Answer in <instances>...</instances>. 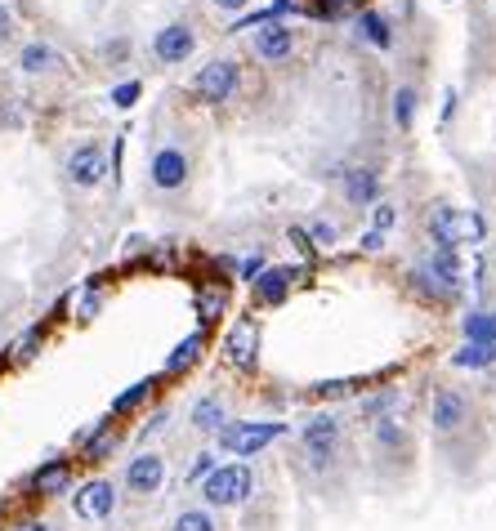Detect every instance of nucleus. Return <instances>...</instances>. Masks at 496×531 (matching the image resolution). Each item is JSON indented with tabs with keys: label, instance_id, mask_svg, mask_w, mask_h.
I'll return each instance as SVG.
<instances>
[{
	"label": "nucleus",
	"instance_id": "48",
	"mask_svg": "<svg viewBox=\"0 0 496 531\" xmlns=\"http://www.w3.org/2000/svg\"><path fill=\"white\" fill-rule=\"evenodd\" d=\"M456 108H461V94H456V90H443V117H438V121H452L456 117Z\"/></svg>",
	"mask_w": 496,
	"mask_h": 531
},
{
	"label": "nucleus",
	"instance_id": "42",
	"mask_svg": "<svg viewBox=\"0 0 496 531\" xmlns=\"http://www.w3.org/2000/svg\"><path fill=\"white\" fill-rule=\"evenodd\" d=\"M269 264V259H264V250H251V255H237V282H246L251 286L255 277H260V268Z\"/></svg>",
	"mask_w": 496,
	"mask_h": 531
},
{
	"label": "nucleus",
	"instance_id": "29",
	"mask_svg": "<svg viewBox=\"0 0 496 531\" xmlns=\"http://www.w3.org/2000/svg\"><path fill=\"white\" fill-rule=\"evenodd\" d=\"M188 420H193L197 433H219L224 420H228V411H224V402H219L215 393H202V398L193 402V415H188Z\"/></svg>",
	"mask_w": 496,
	"mask_h": 531
},
{
	"label": "nucleus",
	"instance_id": "19",
	"mask_svg": "<svg viewBox=\"0 0 496 531\" xmlns=\"http://www.w3.org/2000/svg\"><path fill=\"white\" fill-rule=\"evenodd\" d=\"M371 447H376L380 460H403L412 451V433H407L403 415H389V420L371 424Z\"/></svg>",
	"mask_w": 496,
	"mask_h": 531
},
{
	"label": "nucleus",
	"instance_id": "20",
	"mask_svg": "<svg viewBox=\"0 0 496 531\" xmlns=\"http://www.w3.org/2000/svg\"><path fill=\"white\" fill-rule=\"evenodd\" d=\"M340 192L354 210H371L380 201V170L376 166H354L340 175Z\"/></svg>",
	"mask_w": 496,
	"mask_h": 531
},
{
	"label": "nucleus",
	"instance_id": "41",
	"mask_svg": "<svg viewBox=\"0 0 496 531\" xmlns=\"http://www.w3.org/2000/svg\"><path fill=\"white\" fill-rule=\"evenodd\" d=\"M394 224H398V206L394 201H376V206H371V228H376V233H394Z\"/></svg>",
	"mask_w": 496,
	"mask_h": 531
},
{
	"label": "nucleus",
	"instance_id": "43",
	"mask_svg": "<svg viewBox=\"0 0 496 531\" xmlns=\"http://www.w3.org/2000/svg\"><path fill=\"white\" fill-rule=\"evenodd\" d=\"M161 429H170V407H152L148 411V420H143V429L135 433L139 442H148V438H157Z\"/></svg>",
	"mask_w": 496,
	"mask_h": 531
},
{
	"label": "nucleus",
	"instance_id": "16",
	"mask_svg": "<svg viewBox=\"0 0 496 531\" xmlns=\"http://www.w3.org/2000/svg\"><path fill=\"white\" fill-rule=\"evenodd\" d=\"M206 349H211V340H206V331L197 326V331H188L184 340L175 344V349L166 353V362H161V371H157V380H166V384H175V380H184V375H193L197 366H202V357Z\"/></svg>",
	"mask_w": 496,
	"mask_h": 531
},
{
	"label": "nucleus",
	"instance_id": "46",
	"mask_svg": "<svg viewBox=\"0 0 496 531\" xmlns=\"http://www.w3.org/2000/svg\"><path fill=\"white\" fill-rule=\"evenodd\" d=\"M385 246H389V237H385V233H376V228H367V233L358 237V255H380Z\"/></svg>",
	"mask_w": 496,
	"mask_h": 531
},
{
	"label": "nucleus",
	"instance_id": "51",
	"mask_svg": "<svg viewBox=\"0 0 496 531\" xmlns=\"http://www.w3.org/2000/svg\"><path fill=\"white\" fill-rule=\"evenodd\" d=\"M0 518H5V505H0Z\"/></svg>",
	"mask_w": 496,
	"mask_h": 531
},
{
	"label": "nucleus",
	"instance_id": "38",
	"mask_svg": "<svg viewBox=\"0 0 496 531\" xmlns=\"http://www.w3.org/2000/svg\"><path fill=\"white\" fill-rule=\"evenodd\" d=\"M264 23H278L269 5H260V9H242V14H237L233 23H228V36H237V32H255V27H264Z\"/></svg>",
	"mask_w": 496,
	"mask_h": 531
},
{
	"label": "nucleus",
	"instance_id": "44",
	"mask_svg": "<svg viewBox=\"0 0 496 531\" xmlns=\"http://www.w3.org/2000/svg\"><path fill=\"white\" fill-rule=\"evenodd\" d=\"M152 250V241L143 233H130L126 241H121V255H126V264H143V255Z\"/></svg>",
	"mask_w": 496,
	"mask_h": 531
},
{
	"label": "nucleus",
	"instance_id": "28",
	"mask_svg": "<svg viewBox=\"0 0 496 531\" xmlns=\"http://www.w3.org/2000/svg\"><path fill=\"white\" fill-rule=\"evenodd\" d=\"M447 362H452L456 371H492V366H496V344L465 340V344H456Z\"/></svg>",
	"mask_w": 496,
	"mask_h": 531
},
{
	"label": "nucleus",
	"instance_id": "14",
	"mask_svg": "<svg viewBox=\"0 0 496 531\" xmlns=\"http://www.w3.org/2000/svg\"><path fill=\"white\" fill-rule=\"evenodd\" d=\"M170 478V465L161 451H139V456L126 460V473H121V487L130 491V496H157L161 487H166Z\"/></svg>",
	"mask_w": 496,
	"mask_h": 531
},
{
	"label": "nucleus",
	"instance_id": "2",
	"mask_svg": "<svg viewBox=\"0 0 496 531\" xmlns=\"http://www.w3.org/2000/svg\"><path fill=\"white\" fill-rule=\"evenodd\" d=\"M425 237L434 241V246H479L483 237H488V219L479 215V210H461L452 206V201H434V206L425 210Z\"/></svg>",
	"mask_w": 496,
	"mask_h": 531
},
{
	"label": "nucleus",
	"instance_id": "50",
	"mask_svg": "<svg viewBox=\"0 0 496 531\" xmlns=\"http://www.w3.org/2000/svg\"><path fill=\"white\" fill-rule=\"evenodd\" d=\"M9 531H54V527L45 523V518H18V523L9 527Z\"/></svg>",
	"mask_w": 496,
	"mask_h": 531
},
{
	"label": "nucleus",
	"instance_id": "13",
	"mask_svg": "<svg viewBox=\"0 0 496 531\" xmlns=\"http://www.w3.org/2000/svg\"><path fill=\"white\" fill-rule=\"evenodd\" d=\"M63 175H68L72 188L94 192L103 179H108V148H103L99 139L76 143V148L68 152V161H63Z\"/></svg>",
	"mask_w": 496,
	"mask_h": 531
},
{
	"label": "nucleus",
	"instance_id": "25",
	"mask_svg": "<svg viewBox=\"0 0 496 531\" xmlns=\"http://www.w3.org/2000/svg\"><path fill=\"white\" fill-rule=\"evenodd\" d=\"M157 375H143V380H135V384H126V389L112 398V407H108V415L112 420H126V415H139L143 407H148L152 398H157Z\"/></svg>",
	"mask_w": 496,
	"mask_h": 531
},
{
	"label": "nucleus",
	"instance_id": "21",
	"mask_svg": "<svg viewBox=\"0 0 496 531\" xmlns=\"http://www.w3.org/2000/svg\"><path fill=\"white\" fill-rule=\"evenodd\" d=\"M68 67V54L50 41H27L18 50V72L23 76H50V72H63Z\"/></svg>",
	"mask_w": 496,
	"mask_h": 531
},
{
	"label": "nucleus",
	"instance_id": "17",
	"mask_svg": "<svg viewBox=\"0 0 496 531\" xmlns=\"http://www.w3.org/2000/svg\"><path fill=\"white\" fill-rule=\"evenodd\" d=\"M251 54L260 59L264 67H282L295 59V32L291 23H264L251 32Z\"/></svg>",
	"mask_w": 496,
	"mask_h": 531
},
{
	"label": "nucleus",
	"instance_id": "6",
	"mask_svg": "<svg viewBox=\"0 0 496 531\" xmlns=\"http://www.w3.org/2000/svg\"><path fill=\"white\" fill-rule=\"evenodd\" d=\"M237 90H242V63L237 59H211L206 67H197L193 72V99L206 103V108H224V103L237 99Z\"/></svg>",
	"mask_w": 496,
	"mask_h": 531
},
{
	"label": "nucleus",
	"instance_id": "45",
	"mask_svg": "<svg viewBox=\"0 0 496 531\" xmlns=\"http://www.w3.org/2000/svg\"><path fill=\"white\" fill-rule=\"evenodd\" d=\"M143 264H148V268H170V264H175V246H170V241H157V246L143 255Z\"/></svg>",
	"mask_w": 496,
	"mask_h": 531
},
{
	"label": "nucleus",
	"instance_id": "1",
	"mask_svg": "<svg viewBox=\"0 0 496 531\" xmlns=\"http://www.w3.org/2000/svg\"><path fill=\"white\" fill-rule=\"evenodd\" d=\"M300 451H304L309 473L327 478L340 465V456H345V424L331 411H313L309 420H300Z\"/></svg>",
	"mask_w": 496,
	"mask_h": 531
},
{
	"label": "nucleus",
	"instance_id": "34",
	"mask_svg": "<svg viewBox=\"0 0 496 531\" xmlns=\"http://www.w3.org/2000/svg\"><path fill=\"white\" fill-rule=\"evenodd\" d=\"M170 531H219V523H215V514L206 505H193V509H184V514L170 523Z\"/></svg>",
	"mask_w": 496,
	"mask_h": 531
},
{
	"label": "nucleus",
	"instance_id": "40",
	"mask_svg": "<svg viewBox=\"0 0 496 531\" xmlns=\"http://www.w3.org/2000/svg\"><path fill=\"white\" fill-rule=\"evenodd\" d=\"M219 465V451L215 447H206V451H197L193 456V465H188V487H202V478Z\"/></svg>",
	"mask_w": 496,
	"mask_h": 531
},
{
	"label": "nucleus",
	"instance_id": "8",
	"mask_svg": "<svg viewBox=\"0 0 496 531\" xmlns=\"http://www.w3.org/2000/svg\"><path fill=\"white\" fill-rule=\"evenodd\" d=\"M148 183L157 192H184L193 183V157L179 143H157L148 157Z\"/></svg>",
	"mask_w": 496,
	"mask_h": 531
},
{
	"label": "nucleus",
	"instance_id": "23",
	"mask_svg": "<svg viewBox=\"0 0 496 531\" xmlns=\"http://www.w3.org/2000/svg\"><path fill=\"white\" fill-rule=\"evenodd\" d=\"M54 322V317H50ZM50 322H32L23 335H18L9 349H0V366H27V362H36L45 349V340H50Z\"/></svg>",
	"mask_w": 496,
	"mask_h": 531
},
{
	"label": "nucleus",
	"instance_id": "18",
	"mask_svg": "<svg viewBox=\"0 0 496 531\" xmlns=\"http://www.w3.org/2000/svg\"><path fill=\"white\" fill-rule=\"evenodd\" d=\"M354 36L367 50H376V54H389L398 45V23L385 14V9H376V5H367V9H358L354 14Z\"/></svg>",
	"mask_w": 496,
	"mask_h": 531
},
{
	"label": "nucleus",
	"instance_id": "32",
	"mask_svg": "<svg viewBox=\"0 0 496 531\" xmlns=\"http://www.w3.org/2000/svg\"><path fill=\"white\" fill-rule=\"evenodd\" d=\"M461 335L479 344H496V308H470L461 317Z\"/></svg>",
	"mask_w": 496,
	"mask_h": 531
},
{
	"label": "nucleus",
	"instance_id": "11",
	"mask_svg": "<svg viewBox=\"0 0 496 531\" xmlns=\"http://www.w3.org/2000/svg\"><path fill=\"white\" fill-rule=\"evenodd\" d=\"M309 277V264H264L260 277L251 282V299L255 308H278L291 299L295 286Z\"/></svg>",
	"mask_w": 496,
	"mask_h": 531
},
{
	"label": "nucleus",
	"instance_id": "47",
	"mask_svg": "<svg viewBox=\"0 0 496 531\" xmlns=\"http://www.w3.org/2000/svg\"><path fill=\"white\" fill-rule=\"evenodd\" d=\"M14 32H18V23H14V9L0 0V45H9L14 41Z\"/></svg>",
	"mask_w": 496,
	"mask_h": 531
},
{
	"label": "nucleus",
	"instance_id": "15",
	"mask_svg": "<svg viewBox=\"0 0 496 531\" xmlns=\"http://www.w3.org/2000/svg\"><path fill=\"white\" fill-rule=\"evenodd\" d=\"M197 54V27L193 23H166L152 36V59L161 67H179Z\"/></svg>",
	"mask_w": 496,
	"mask_h": 531
},
{
	"label": "nucleus",
	"instance_id": "12",
	"mask_svg": "<svg viewBox=\"0 0 496 531\" xmlns=\"http://www.w3.org/2000/svg\"><path fill=\"white\" fill-rule=\"evenodd\" d=\"M72 487H76V460L72 456L41 460V465L27 473V482H23L27 500H59V496H68Z\"/></svg>",
	"mask_w": 496,
	"mask_h": 531
},
{
	"label": "nucleus",
	"instance_id": "22",
	"mask_svg": "<svg viewBox=\"0 0 496 531\" xmlns=\"http://www.w3.org/2000/svg\"><path fill=\"white\" fill-rule=\"evenodd\" d=\"M72 322L76 326H90L94 317L103 313V299H108V277H85V282L72 286Z\"/></svg>",
	"mask_w": 496,
	"mask_h": 531
},
{
	"label": "nucleus",
	"instance_id": "39",
	"mask_svg": "<svg viewBox=\"0 0 496 531\" xmlns=\"http://www.w3.org/2000/svg\"><path fill=\"white\" fill-rule=\"evenodd\" d=\"M286 241L295 246V255H300V264H318V250H313V241H309V233H304V224H291L286 228Z\"/></svg>",
	"mask_w": 496,
	"mask_h": 531
},
{
	"label": "nucleus",
	"instance_id": "26",
	"mask_svg": "<svg viewBox=\"0 0 496 531\" xmlns=\"http://www.w3.org/2000/svg\"><path fill=\"white\" fill-rule=\"evenodd\" d=\"M228 286H202V291L193 295V313H197V326L202 331H211V326H219L228 317Z\"/></svg>",
	"mask_w": 496,
	"mask_h": 531
},
{
	"label": "nucleus",
	"instance_id": "36",
	"mask_svg": "<svg viewBox=\"0 0 496 531\" xmlns=\"http://www.w3.org/2000/svg\"><path fill=\"white\" fill-rule=\"evenodd\" d=\"M304 233H309V241H313V250H318V255L336 250V241H340V233H336V224H331V219H309V224H304Z\"/></svg>",
	"mask_w": 496,
	"mask_h": 531
},
{
	"label": "nucleus",
	"instance_id": "31",
	"mask_svg": "<svg viewBox=\"0 0 496 531\" xmlns=\"http://www.w3.org/2000/svg\"><path fill=\"white\" fill-rule=\"evenodd\" d=\"M416 112H421V94L416 85H398L394 90V103H389V117H394V130H412L416 125Z\"/></svg>",
	"mask_w": 496,
	"mask_h": 531
},
{
	"label": "nucleus",
	"instance_id": "5",
	"mask_svg": "<svg viewBox=\"0 0 496 531\" xmlns=\"http://www.w3.org/2000/svg\"><path fill=\"white\" fill-rule=\"evenodd\" d=\"M260 317L255 313H237L228 317L224 326V340H219V353H224V362L233 366L237 375H255V366H260Z\"/></svg>",
	"mask_w": 496,
	"mask_h": 531
},
{
	"label": "nucleus",
	"instance_id": "37",
	"mask_svg": "<svg viewBox=\"0 0 496 531\" xmlns=\"http://www.w3.org/2000/svg\"><path fill=\"white\" fill-rule=\"evenodd\" d=\"M126 143H130V134L121 130V134H112V143H108V179L121 188V179H126Z\"/></svg>",
	"mask_w": 496,
	"mask_h": 531
},
{
	"label": "nucleus",
	"instance_id": "49",
	"mask_svg": "<svg viewBox=\"0 0 496 531\" xmlns=\"http://www.w3.org/2000/svg\"><path fill=\"white\" fill-rule=\"evenodd\" d=\"M211 5L219 9V14H233V18H237L242 9H251V0H211Z\"/></svg>",
	"mask_w": 496,
	"mask_h": 531
},
{
	"label": "nucleus",
	"instance_id": "30",
	"mask_svg": "<svg viewBox=\"0 0 496 531\" xmlns=\"http://www.w3.org/2000/svg\"><path fill=\"white\" fill-rule=\"evenodd\" d=\"M407 282H412V291L425 299V304H434V308H443V304H452V291H447L438 277H429V268L425 264H412V273H407Z\"/></svg>",
	"mask_w": 496,
	"mask_h": 531
},
{
	"label": "nucleus",
	"instance_id": "7",
	"mask_svg": "<svg viewBox=\"0 0 496 531\" xmlns=\"http://www.w3.org/2000/svg\"><path fill=\"white\" fill-rule=\"evenodd\" d=\"M429 424H434L438 438H461V433L474 424L470 393L456 389V384H438V389L429 393Z\"/></svg>",
	"mask_w": 496,
	"mask_h": 531
},
{
	"label": "nucleus",
	"instance_id": "27",
	"mask_svg": "<svg viewBox=\"0 0 496 531\" xmlns=\"http://www.w3.org/2000/svg\"><path fill=\"white\" fill-rule=\"evenodd\" d=\"M403 389L398 384H385V389H371L367 398H362V420L367 424H376V420H389V415H403Z\"/></svg>",
	"mask_w": 496,
	"mask_h": 531
},
{
	"label": "nucleus",
	"instance_id": "24",
	"mask_svg": "<svg viewBox=\"0 0 496 531\" xmlns=\"http://www.w3.org/2000/svg\"><path fill=\"white\" fill-rule=\"evenodd\" d=\"M421 264L429 268V277H438V282H443L452 295H461V282H465L461 250H452V246H429V255L421 259Z\"/></svg>",
	"mask_w": 496,
	"mask_h": 531
},
{
	"label": "nucleus",
	"instance_id": "3",
	"mask_svg": "<svg viewBox=\"0 0 496 531\" xmlns=\"http://www.w3.org/2000/svg\"><path fill=\"white\" fill-rule=\"evenodd\" d=\"M291 433V424L282 420H224V429L215 433V451L233 460H251L260 451H269L273 442H282Z\"/></svg>",
	"mask_w": 496,
	"mask_h": 531
},
{
	"label": "nucleus",
	"instance_id": "52",
	"mask_svg": "<svg viewBox=\"0 0 496 531\" xmlns=\"http://www.w3.org/2000/svg\"><path fill=\"white\" fill-rule=\"evenodd\" d=\"M0 349H5V344H0Z\"/></svg>",
	"mask_w": 496,
	"mask_h": 531
},
{
	"label": "nucleus",
	"instance_id": "10",
	"mask_svg": "<svg viewBox=\"0 0 496 531\" xmlns=\"http://www.w3.org/2000/svg\"><path fill=\"white\" fill-rule=\"evenodd\" d=\"M121 442H126V429H121V420H112V415H99L94 424H85V429L76 433L72 451H76V460H85V465H103V460H112L121 451Z\"/></svg>",
	"mask_w": 496,
	"mask_h": 531
},
{
	"label": "nucleus",
	"instance_id": "35",
	"mask_svg": "<svg viewBox=\"0 0 496 531\" xmlns=\"http://www.w3.org/2000/svg\"><path fill=\"white\" fill-rule=\"evenodd\" d=\"M139 99H143V81H139V76H130V81H117V85L108 90V103H112L117 112H130Z\"/></svg>",
	"mask_w": 496,
	"mask_h": 531
},
{
	"label": "nucleus",
	"instance_id": "4",
	"mask_svg": "<svg viewBox=\"0 0 496 531\" xmlns=\"http://www.w3.org/2000/svg\"><path fill=\"white\" fill-rule=\"evenodd\" d=\"M255 496V469L251 460H224L202 478V505L206 509H237Z\"/></svg>",
	"mask_w": 496,
	"mask_h": 531
},
{
	"label": "nucleus",
	"instance_id": "9",
	"mask_svg": "<svg viewBox=\"0 0 496 531\" xmlns=\"http://www.w3.org/2000/svg\"><path fill=\"white\" fill-rule=\"evenodd\" d=\"M117 505H121L117 482L103 478V473H94V478H85L72 487V509L81 523H108V518L117 514Z\"/></svg>",
	"mask_w": 496,
	"mask_h": 531
},
{
	"label": "nucleus",
	"instance_id": "33",
	"mask_svg": "<svg viewBox=\"0 0 496 531\" xmlns=\"http://www.w3.org/2000/svg\"><path fill=\"white\" fill-rule=\"evenodd\" d=\"M358 384L362 380H318V384H309V398H318V402H345V398H358Z\"/></svg>",
	"mask_w": 496,
	"mask_h": 531
}]
</instances>
